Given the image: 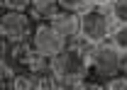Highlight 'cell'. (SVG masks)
Returning a JSON list of instances; mask_svg holds the SVG:
<instances>
[{
    "label": "cell",
    "instance_id": "10",
    "mask_svg": "<svg viewBox=\"0 0 127 90\" xmlns=\"http://www.w3.org/2000/svg\"><path fill=\"white\" fill-rule=\"evenodd\" d=\"M105 90H127V73L122 71V73L108 78L105 80Z\"/></svg>",
    "mask_w": 127,
    "mask_h": 90
},
{
    "label": "cell",
    "instance_id": "13",
    "mask_svg": "<svg viewBox=\"0 0 127 90\" xmlns=\"http://www.w3.org/2000/svg\"><path fill=\"white\" fill-rule=\"evenodd\" d=\"M115 0H91V5H100V7H110Z\"/></svg>",
    "mask_w": 127,
    "mask_h": 90
},
{
    "label": "cell",
    "instance_id": "11",
    "mask_svg": "<svg viewBox=\"0 0 127 90\" xmlns=\"http://www.w3.org/2000/svg\"><path fill=\"white\" fill-rule=\"evenodd\" d=\"M2 10H20V12H30L32 0H0Z\"/></svg>",
    "mask_w": 127,
    "mask_h": 90
},
{
    "label": "cell",
    "instance_id": "5",
    "mask_svg": "<svg viewBox=\"0 0 127 90\" xmlns=\"http://www.w3.org/2000/svg\"><path fill=\"white\" fill-rule=\"evenodd\" d=\"M54 29L61 34L66 42H73L81 37V12H71V10H61L59 15L51 20Z\"/></svg>",
    "mask_w": 127,
    "mask_h": 90
},
{
    "label": "cell",
    "instance_id": "4",
    "mask_svg": "<svg viewBox=\"0 0 127 90\" xmlns=\"http://www.w3.org/2000/svg\"><path fill=\"white\" fill-rule=\"evenodd\" d=\"M32 46L42 54H47L49 59H54L56 54H61L64 49L68 46V42L64 39L59 32L54 29L51 22H37L34 34H32Z\"/></svg>",
    "mask_w": 127,
    "mask_h": 90
},
{
    "label": "cell",
    "instance_id": "1",
    "mask_svg": "<svg viewBox=\"0 0 127 90\" xmlns=\"http://www.w3.org/2000/svg\"><path fill=\"white\" fill-rule=\"evenodd\" d=\"M115 17L110 7H100V5H88L86 10H81V37L88 44H103L110 39L115 29Z\"/></svg>",
    "mask_w": 127,
    "mask_h": 90
},
{
    "label": "cell",
    "instance_id": "7",
    "mask_svg": "<svg viewBox=\"0 0 127 90\" xmlns=\"http://www.w3.org/2000/svg\"><path fill=\"white\" fill-rule=\"evenodd\" d=\"M12 90H39V75L32 71H17L12 80Z\"/></svg>",
    "mask_w": 127,
    "mask_h": 90
},
{
    "label": "cell",
    "instance_id": "14",
    "mask_svg": "<svg viewBox=\"0 0 127 90\" xmlns=\"http://www.w3.org/2000/svg\"><path fill=\"white\" fill-rule=\"evenodd\" d=\"M122 71H125V73H127V56H125V66H122Z\"/></svg>",
    "mask_w": 127,
    "mask_h": 90
},
{
    "label": "cell",
    "instance_id": "6",
    "mask_svg": "<svg viewBox=\"0 0 127 90\" xmlns=\"http://www.w3.org/2000/svg\"><path fill=\"white\" fill-rule=\"evenodd\" d=\"M59 12H61L59 0H32L30 5V15L34 22H51Z\"/></svg>",
    "mask_w": 127,
    "mask_h": 90
},
{
    "label": "cell",
    "instance_id": "2",
    "mask_svg": "<svg viewBox=\"0 0 127 90\" xmlns=\"http://www.w3.org/2000/svg\"><path fill=\"white\" fill-rule=\"evenodd\" d=\"M122 66H125V54L117 51L110 42H103V44L93 46V54H91V75L100 78L105 83L108 78L122 73Z\"/></svg>",
    "mask_w": 127,
    "mask_h": 90
},
{
    "label": "cell",
    "instance_id": "3",
    "mask_svg": "<svg viewBox=\"0 0 127 90\" xmlns=\"http://www.w3.org/2000/svg\"><path fill=\"white\" fill-rule=\"evenodd\" d=\"M34 20L30 12H20V10H2L0 17V37L7 39L10 44H22L32 42L34 34Z\"/></svg>",
    "mask_w": 127,
    "mask_h": 90
},
{
    "label": "cell",
    "instance_id": "8",
    "mask_svg": "<svg viewBox=\"0 0 127 90\" xmlns=\"http://www.w3.org/2000/svg\"><path fill=\"white\" fill-rule=\"evenodd\" d=\"M117 51H122L127 56V24H115V29H112L110 39H108Z\"/></svg>",
    "mask_w": 127,
    "mask_h": 90
},
{
    "label": "cell",
    "instance_id": "9",
    "mask_svg": "<svg viewBox=\"0 0 127 90\" xmlns=\"http://www.w3.org/2000/svg\"><path fill=\"white\" fill-rule=\"evenodd\" d=\"M110 12L117 24H127V0H115L110 5Z\"/></svg>",
    "mask_w": 127,
    "mask_h": 90
},
{
    "label": "cell",
    "instance_id": "12",
    "mask_svg": "<svg viewBox=\"0 0 127 90\" xmlns=\"http://www.w3.org/2000/svg\"><path fill=\"white\" fill-rule=\"evenodd\" d=\"M61 10H71V12H81L91 5V0H59Z\"/></svg>",
    "mask_w": 127,
    "mask_h": 90
}]
</instances>
